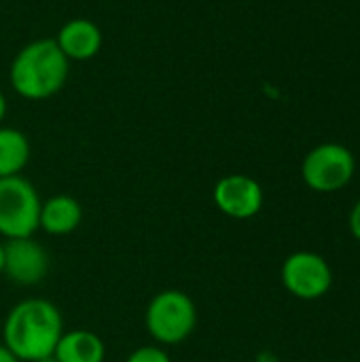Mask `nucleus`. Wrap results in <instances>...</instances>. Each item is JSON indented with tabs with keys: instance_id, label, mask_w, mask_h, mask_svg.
Listing matches in <instances>:
<instances>
[{
	"instance_id": "1",
	"label": "nucleus",
	"mask_w": 360,
	"mask_h": 362,
	"mask_svg": "<svg viewBox=\"0 0 360 362\" xmlns=\"http://www.w3.org/2000/svg\"><path fill=\"white\" fill-rule=\"evenodd\" d=\"M62 333L64 320L51 301L25 299L8 312L2 346L19 362H36L53 356Z\"/></svg>"
},
{
	"instance_id": "2",
	"label": "nucleus",
	"mask_w": 360,
	"mask_h": 362,
	"mask_svg": "<svg viewBox=\"0 0 360 362\" xmlns=\"http://www.w3.org/2000/svg\"><path fill=\"white\" fill-rule=\"evenodd\" d=\"M68 74L70 62L55 38H38L19 49L11 64L8 81L21 98L47 100L66 85Z\"/></svg>"
},
{
	"instance_id": "3",
	"label": "nucleus",
	"mask_w": 360,
	"mask_h": 362,
	"mask_svg": "<svg viewBox=\"0 0 360 362\" xmlns=\"http://www.w3.org/2000/svg\"><path fill=\"white\" fill-rule=\"evenodd\" d=\"M144 322L155 341L176 346L193 333L197 325V310L191 297L182 291H163L149 303Z\"/></svg>"
},
{
	"instance_id": "4",
	"label": "nucleus",
	"mask_w": 360,
	"mask_h": 362,
	"mask_svg": "<svg viewBox=\"0 0 360 362\" xmlns=\"http://www.w3.org/2000/svg\"><path fill=\"white\" fill-rule=\"evenodd\" d=\"M40 197L34 185L19 176L0 178V235L6 240L32 238L40 221Z\"/></svg>"
},
{
	"instance_id": "5",
	"label": "nucleus",
	"mask_w": 360,
	"mask_h": 362,
	"mask_svg": "<svg viewBox=\"0 0 360 362\" xmlns=\"http://www.w3.org/2000/svg\"><path fill=\"white\" fill-rule=\"evenodd\" d=\"M356 161L348 146L337 142H325L312 148L301 165L303 182L316 193L342 191L354 178Z\"/></svg>"
},
{
	"instance_id": "6",
	"label": "nucleus",
	"mask_w": 360,
	"mask_h": 362,
	"mask_svg": "<svg viewBox=\"0 0 360 362\" xmlns=\"http://www.w3.org/2000/svg\"><path fill=\"white\" fill-rule=\"evenodd\" d=\"M282 284L293 297L314 301L331 291L333 269L327 259L316 252H293L282 263Z\"/></svg>"
},
{
	"instance_id": "7",
	"label": "nucleus",
	"mask_w": 360,
	"mask_h": 362,
	"mask_svg": "<svg viewBox=\"0 0 360 362\" xmlns=\"http://www.w3.org/2000/svg\"><path fill=\"white\" fill-rule=\"evenodd\" d=\"M216 208L231 218H252L263 208V189L261 185L244 174H231L216 182L214 187Z\"/></svg>"
},
{
	"instance_id": "8",
	"label": "nucleus",
	"mask_w": 360,
	"mask_h": 362,
	"mask_svg": "<svg viewBox=\"0 0 360 362\" xmlns=\"http://www.w3.org/2000/svg\"><path fill=\"white\" fill-rule=\"evenodd\" d=\"M49 272L47 250L32 238L6 240L4 244V274L19 286H34L42 282Z\"/></svg>"
},
{
	"instance_id": "9",
	"label": "nucleus",
	"mask_w": 360,
	"mask_h": 362,
	"mask_svg": "<svg viewBox=\"0 0 360 362\" xmlns=\"http://www.w3.org/2000/svg\"><path fill=\"white\" fill-rule=\"evenodd\" d=\"M55 42L62 49V53L68 57V62H85L100 53L102 30L89 19L76 17L59 28Z\"/></svg>"
},
{
	"instance_id": "10",
	"label": "nucleus",
	"mask_w": 360,
	"mask_h": 362,
	"mask_svg": "<svg viewBox=\"0 0 360 362\" xmlns=\"http://www.w3.org/2000/svg\"><path fill=\"white\" fill-rule=\"evenodd\" d=\"M83 221L81 204L70 195H55L40 206L38 229H45L49 235H68Z\"/></svg>"
},
{
	"instance_id": "11",
	"label": "nucleus",
	"mask_w": 360,
	"mask_h": 362,
	"mask_svg": "<svg viewBox=\"0 0 360 362\" xmlns=\"http://www.w3.org/2000/svg\"><path fill=\"white\" fill-rule=\"evenodd\" d=\"M53 356L57 362H104L106 346L95 333L74 329L70 333H62Z\"/></svg>"
},
{
	"instance_id": "12",
	"label": "nucleus",
	"mask_w": 360,
	"mask_h": 362,
	"mask_svg": "<svg viewBox=\"0 0 360 362\" xmlns=\"http://www.w3.org/2000/svg\"><path fill=\"white\" fill-rule=\"evenodd\" d=\"M30 159V140L23 132L0 125V178L19 176Z\"/></svg>"
},
{
	"instance_id": "13",
	"label": "nucleus",
	"mask_w": 360,
	"mask_h": 362,
	"mask_svg": "<svg viewBox=\"0 0 360 362\" xmlns=\"http://www.w3.org/2000/svg\"><path fill=\"white\" fill-rule=\"evenodd\" d=\"M125 362H172L168 352L157 348V346H144V348H138L129 354V358Z\"/></svg>"
},
{
	"instance_id": "14",
	"label": "nucleus",
	"mask_w": 360,
	"mask_h": 362,
	"mask_svg": "<svg viewBox=\"0 0 360 362\" xmlns=\"http://www.w3.org/2000/svg\"><path fill=\"white\" fill-rule=\"evenodd\" d=\"M350 231H352L354 240L360 242V199L354 204V208L350 210Z\"/></svg>"
},
{
	"instance_id": "15",
	"label": "nucleus",
	"mask_w": 360,
	"mask_h": 362,
	"mask_svg": "<svg viewBox=\"0 0 360 362\" xmlns=\"http://www.w3.org/2000/svg\"><path fill=\"white\" fill-rule=\"evenodd\" d=\"M0 362H19V361H17V358H15V356H13V354H11L6 348L0 344Z\"/></svg>"
},
{
	"instance_id": "16",
	"label": "nucleus",
	"mask_w": 360,
	"mask_h": 362,
	"mask_svg": "<svg viewBox=\"0 0 360 362\" xmlns=\"http://www.w3.org/2000/svg\"><path fill=\"white\" fill-rule=\"evenodd\" d=\"M4 115H6V100H4V95H2V91H0V125H2V121H4Z\"/></svg>"
},
{
	"instance_id": "17",
	"label": "nucleus",
	"mask_w": 360,
	"mask_h": 362,
	"mask_svg": "<svg viewBox=\"0 0 360 362\" xmlns=\"http://www.w3.org/2000/svg\"><path fill=\"white\" fill-rule=\"evenodd\" d=\"M4 272V244H0V274Z\"/></svg>"
},
{
	"instance_id": "18",
	"label": "nucleus",
	"mask_w": 360,
	"mask_h": 362,
	"mask_svg": "<svg viewBox=\"0 0 360 362\" xmlns=\"http://www.w3.org/2000/svg\"><path fill=\"white\" fill-rule=\"evenodd\" d=\"M36 362H57L55 356H47V358H42V361H36Z\"/></svg>"
}]
</instances>
